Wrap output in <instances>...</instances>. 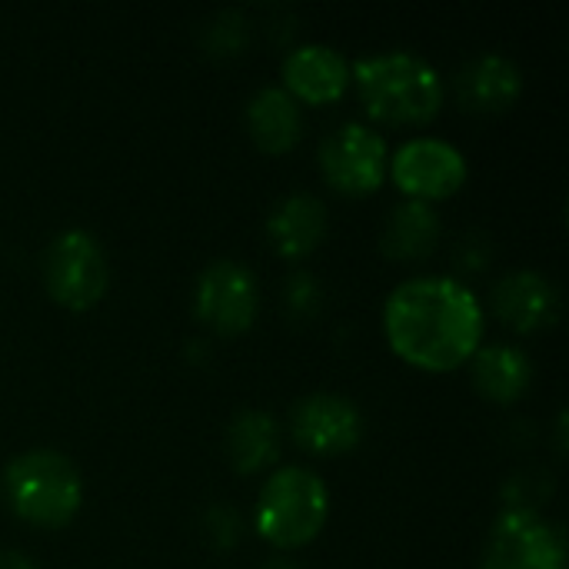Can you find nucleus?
Listing matches in <instances>:
<instances>
[{
    "label": "nucleus",
    "instance_id": "nucleus-1",
    "mask_svg": "<svg viewBox=\"0 0 569 569\" xmlns=\"http://www.w3.org/2000/svg\"><path fill=\"white\" fill-rule=\"evenodd\" d=\"M383 330L403 360L423 370H453L480 347L483 307L453 277H413L387 297Z\"/></svg>",
    "mask_w": 569,
    "mask_h": 569
},
{
    "label": "nucleus",
    "instance_id": "nucleus-2",
    "mask_svg": "<svg viewBox=\"0 0 569 569\" xmlns=\"http://www.w3.org/2000/svg\"><path fill=\"white\" fill-rule=\"evenodd\" d=\"M370 117L387 123H423L443 103V80L433 63L407 50L370 53L350 70Z\"/></svg>",
    "mask_w": 569,
    "mask_h": 569
},
{
    "label": "nucleus",
    "instance_id": "nucleus-3",
    "mask_svg": "<svg viewBox=\"0 0 569 569\" xmlns=\"http://www.w3.org/2000/svg\"><path fill=\"white\" fill-rule=\"evenodd\" d=\"M3 487L10 507L40 527L67 523L83 500L77 467L57 450H27L13 457L3 470Z\"/></svg>",
    "mask_w": 569,
    "mask_h": 569
},
{
    "label": "nucleus",
    "instance_id": "nucleus-4",
    "mask_svg": "<svg viewBox=\"0 0 569 569\" xmlns=\"http://www.w3.org/2000/svg\"><path fill=\"white\" fill-rule=\"evenodd\" d=\"M330 510V497L323 480L307 467L277 470L257 500V533L273 547H300L310 543Z\"/></svg>",
    "mask_w": 569,
    "mask_h": 569
},
{
    "label": "nucleus",
    "instance_id": "nucleus-5",
    "mask_svg": "<svg viewBox=\"0 0 569 569\" xmlns=\"http://www.w3.org/2000/svg\"><path fill=\"white\" fill-rule=\"evenodd\" d=\"M107 253L87 230H63L43 253V283L50 297L70 310L97 303L107 290Z\"/></svg>",
    "mask_w": 569,
    "mask_h": 569
},
{
    "label": "nucleus",
    "instance_id": "nucleus-6",
    "mask_svg": "<svg viewBox=\"0 0 569 569\" xmlns=\"http://www.w3.org/2000/svg\"><path fill=\"white\" fill-rule=\"evenodd\" d=\"M480 569H567L563 533L533 510H507L490 533Z\"/></svg>",
    "mask_w": 569,
    "mask_h": 569
},
{
    "label": "nucleus",
    "instance_id": "nucleus-7",
    "mask_svg": "<svg viewBox=\"0 0 569 569\" xmlns=\"http://www.w3.org/2000/svg\"><path fill=\"white\" fill-rule=\"evenodd\" d=\"M320 167L327 180L340 187L343 193H370L383 183L387 143L373 127L347 120L323 137Z\"/></svg>",
    "mask_w": 569,
    "mask_h": 569
},
{
    "label": "nucleus",
    "instance_id": "nucleus-8",
    "mask_svg": "<svg viewBox=\"0 0 569 569\" xmlns=\"http://www.w3.org/2000/svg\"><path fill=\"white\" fill-rule=\"evenodd\" d=\"M393 180L410 200H437L450 197L467 180L463 153L440 137H417L403 143L393 157Z\"/></svg>",
    "mask_w": 569,
    "mask_h": 569
},
{
    "label": "nucleus",
    "instance_id": "nucleus-9",
    "mask_svg": "<svg viewBox=\"0 0 569 569\" xmlns=\"http://www.w3.org/2000/svg\"><path fill=\"white\" fill-rule=\"evenodd\" d=\"M197 313L220 333H240L257 317V280L237 260H213L197 280Z\"/></svg>",
    "mask_w": 569,
    "mask_h": 569
},
{
    "label": "nucleus",
    "instance_id": "nucleus-10",
    "mask_svg": "<svg viewBox=\"0 0 569 569\" xmlns=\"http://www.w3.org/2000/svg\"><path fill=\"white\" fill-rule=\"evenodd\" d=\"M290 427L300 447L313 453H343L363 433V413L340 393H310L297 400Z\"/></svg>",
    "mask_w": 569,
    "mask_h": 569
},
{
    "label": "nucleus",
    "instance_id": "nucleus-11",
    "mask_svg": "<svg viewBox=\"0 0 569 569\" xmlns=\"http://www.w3.org/2000/svg\"><path fill=\"white\" fill-rule=\"evenodd\" d=\"M493 310L517 330H540L560 313V290L537 270H513L493 287Z\"/></svg>",
    "mask_w": 569,
    "mask_h": 569
},
{
    "label": "nucleus",
    "instance_id": "nucleus-12",
    "mask_svg": "<svg viewBox=\"0 0 569 569\" xmlns=\"http://www.w3.org/2000/svg\"><path fill=\"white\" fill-rule=\"evenodd\" d=\"M287 93H297L310 103L337 100L350 83V63L340 50L327 43H303L283 57Z\"/></svg>",
    "mask_w": 569,
    "mask_h": 569
},
{
    "label": "nucleus",
    "instance_id": "nucleus-13",
    "mask_svg": "<svg viewBox=\"0 0 569 569\" xmlns=\"http://www.w3.org/2000/svg\"><path fill=\"white\" fill-rule=\"evenodd\" d=\"M523 87L520 67L503 53H480L457 73V97L473 113H497L517 100Z\"/></svg>",
    "mask_w": 569,
    "mask_h": 569
},
{
    "label": "nucleus",
    "instance_id": "nucleus-14",
    "mask_svg": "<svg viewBox=\"0 0 569 569\" xmlns=\"http://www.w3.org/2000/svg\"><path fill=\"white\" fill-rule=\"evenodd\" d=\"M323 230H327V207L313 193H290V197H283L273 207L270 220H267L270 243L283 257L310 253L320 243Z\"/></svg>",
    "mask_w": 569,
    "mask_h": 569
},
{
    "label": "nucleus",
    "instance_id": "nucleus-15",
    "mask_svg": "<svg viewBox=\"0 0 569 569\" xmlns=\"http://www.w3.org/2000/svg\"><path fill=\"white\" fill-rule=\"evenodd\" d=\"M247 123H250L253 140L270 153L290 150L300 140V127H303L300 107L283 87L257 90L247 103Z\"/></svg>",
    "mask_w": 569,
    "mask_h": 569
},
{
    "label": "nucleus",
    "instance_id": "nucleus-16",
    "mask_svg": "<svg viewBox=\"0 0 569 569\" xmlns=\"http://www.w3.org/2000/svg\"><path fill=\"white\" fill-rule=\"evenodd\" d=\"M473 380L480 393H487L490 400L510 403L530 387L533 367L523 350L507 343H490V347H477L473 353Z\"/></svg>",
    "mask_w": 569,
    "mask_h": 569
},
{
    "label": "nucleus",
    "instance_id": "nucleus-17",
    "mask_svg": "<svg viewBox=\"0 0 569 569\" xmlns=\"http://www.w3.org/2000/svg\"><path fill=\"white\" fill-rule=\"evenodd\" d=\"M437 237H440L437 210L423 200H403L390 210L380 243L390 257L413 260V257H427L437 247Z\"/></svg>",
    "mask_w": 569,
    "mask_h": 569
},
{
    "label": "nucleus",
    "instance_id": "nucleus-18",
    "mask_svg": "<svg viewBox=\"0 0 569 569\" xmlns=\"http://www.w3.org/2000/svg\"><path fill=\"white\" fill-rule=\"evenodd\" d=\"M227 453L237 470L257 473L280 453V430L270 413L263 410H243L230 420L227 430Z\"/></svg>",
    "mask_w": 569,
    "mask_h": 569
},
{
    "label": "nucleus",
    "instance_id": "nucleus-19",
    "mask_svg": "<svg viewBox=\"0 0 569 569\" xmlns=\"http://www.w3.org/2000/svg\"><path fill=\"white\" fill-rule=\"evenodd\" d=\"M237 530H240V523H237V513L230 510V507H213L210 513H207V533L217 540V543H233V537H237Z\"/></svg>",
    "mask_w": 569,
    "mask_h": 569
},
{
    "label": "nucleus",
    "instance_id": "nucleus-20",
    "mask_svg": "<svg viewBox=\"0 0 569 569\" xmlns=\"http://www.w3.org/2000/svg\"><path fill=\"white\" fill-rule=\"evenodd\" d=\"M0 569H33V563L17 550H0Z\"/></svg>",
    "mask_w": 569,
    "mask_h": 569
},
{
    "label": "nucleus",
    "instance_id": "nucleus-21",
    "mask_svg": "<svg viewBox=\"0 0 569 569\" xmlns=\"http://www.w3.org/2000/svg\"><path fill=\"white\" fill-rule=\"evenodd\" d=\"M263 569H300L297 563H290V560H270Z\"/></svg>",
    "mask_w": 569,
    "mask_h": 569
}]
</instances>
